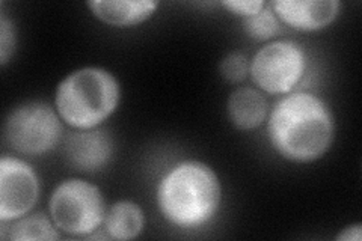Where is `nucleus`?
Wrapping results in <instances>:
<instances>
[{
  "label": "nucleus",
  "mask_w": 362,
  "mask_h": 241,
  "mask_svg": "<svg viewBox=\"0 0 362 241\" xmlns=\"http://www.w3.org/2000/svg\"><path fill=\"white\" fill-rule=\"evenodd\" d=\"M121 101L118 78L106 68L83 66L65 76L54 93V109L74 130H93L117 112Z\"/></svg>",
  "instance_id": "3"
},
{
  "label": "nucleus",
  "mask_w": 362,
  "mask_h": 241,
  "mask_svg": "<svg viewBox=\"0 0 362 241\" xmlns=\"http://www.w3.org/2000/svg\"><path fill=\"white\" fill-rule=\"evenodd\" d=\"M281 23L299 32L322 30L339 16L338 0H274L269 5Z\"/></svg>",
  "instance_id": "9"
},
{
  "label": "nucleus",
  "mask_w": 362,
  "mask_h": 241,
  "mask_svg": "<svg viewBox=\"0 0 362 241\" xmlns=\"http://www.w3.org/2000/svg\"><path fill=\"white\" fill-rule=\"evenodd\" d=\"M243 29L254 41L270 42L281 32V21L269 5L252 17L243 18Z\"/></svg>",
  "instance_id": "14"
},
{
  "label": "nucleus",
  "mask_w": 362,
  "mask_h": 241,
  "mask_svg": "<svg viewBox=\"0 0 362 241\" xmlns=\"http://www.w3.org/2000/svg\"><path fill=\"white\" fill-rule=\"evenodd\" d=\"M307 64V52L299 42L274 40L266 42L249 61V76L262 93L287 95L300 83Z\"/></svg>",
  "instance_id": "6"
},
{
  "label": "nucleus",
  "mask_w": 362,
  "mask_h": 241,
  "mask_svg": "<svg viewBox=\"0 0 362 241\" xmlns=\"http://www.w3.org/2000/svg\"><path fill=\"white\" fill-rule=\"evenodd\" d=\"M40 177L26 160L4 154L0 158V223L28 216L40 199Z\"/></svg>",
  "instance_id": "7"
},
{
  "label": "nucleus",
  "mask_w": 362,
  "mask_h": 241,
  "mask_svg": "<svg viewBox=\"0 0 362 241\" xmlns=\"http://www.w3.org/2000/svg\"><path fill=\"white\" fill-rule=\"evenodd\" d=\"M267 137L274 151L287 162L314 163L335 141L334 113L319 95L290 93L269 112Z\"/></svg>",
  "instance_id": "1"
},
{
  "label": "nucleus",
  "mask_w": 362,
  "mask_h": 241,
  "mask_svg": "<svg viewBox=\"0 0 362 241\" xmlns=\"http://www.w3.org/2000/svg\"><path fill=\"white\" fill-rule=\"evenodd\" d=\"M157 208L163 219L180 229L209 225L222 202L216 172L199 160H183L160 178L156 190Z\"/></svg>",
  "instance_id": "2"
},
{
  "label": "nucleus",
  "mask_w": 362,
  "mask_h": 241,
  "mask_svg": "<svg viewBox=\"0 0 362 241\" xmlns=\"http://www.w3.org/2000/svg\"><path fill=\"white\" fill-rule=\"evenodd\" d=\"M219 73L228 83L239 85L249 76V59L242 52H231L221 61Z\"/></svg>",
  "instance_id": "15"
},
{
  "label": "nucleus",
  "mask_w": 362,
  "mask_h": 241,
  "mask_svg": "<svg viewBox=\"0 0 362 241\" xmlns=\"http://www.w3.org/2000/svg\"><path fill=\"white\" fill-rule=\"evenodd\" d=\"M154 0H90L88 8L105 25L129 29L148 21L157 9Z\"/></svg>",
  "instance_id": "10"
},
{
  "label": "nucleus",
  "mask_w": 362,
  "mask_h": 241,
  "mask_svg": "<svg viewBox=\"0 0 362 241\" xmlns=\"http://www.w3.org/2000/svg\"><path fill=\"white\" fill-rule=\"evenodd\" d=\"M335 240H339V241H361L362 240V225L355 223V225H350V226L344 228L343 233L338 234L335 237Z\"/></svg>",
  "instance_id": "18"
},
{
  "label": "nucleus",
  "mask_w": 362,
  "mask_h": 241,
  "mask_svg": "<svg viewBox=\"0 0 362 241\" xmlns=\"http://www.w3.org/2000/svg\"><path fill=\"white\" fill-rule=\"evenodd\" d=\"M62 145L68 165L85 174H97L105 169L115 154L112 134L100 127L66 134Z\"/></svg>",
  "instance_id": "8"
},
{
  "label": "nucleus",
  "mask_w": 362,
  "mask_h": 241,
  "mask_svg": "<svg viewBox=\"0 0 362 241\" xmlns=\"http://www.w3.org/2000/svg\"><path fill=\"white\" fill-rule=\"evenodd\" d=\"M221 5L228 13L242 17V20L255 16L266 6V4L262 2V0H223Z\"/></svg>",
  "instance_id": "17"
},
{
  "label": "nucleus",
  "mask_w": 362,
  "mask_h": 241,
  "mask_svg": "<svg viewBox=\"0 0 362 241\" xmlns=\"http://www.w3.org/2000/svg\"><path fill=\"white\" fill-rule=\"evenodd\" d=\"M62 122L59 113L47 101H25L6 114L4 142L18 155H44L61 143Z\"/></svg>",
  "instance_id": "4"
},
{
  "label": "nucleus",
  "mask_w": 362,
  "mask_h": 241,
  "mask_svg": "<svg viewBox=\"0 0 362 241\" xmlns=\"http://www.w3.org/2000/svg\"><path fill=\"white\" fill-rule=\"evenodd\" d=\"M106 202L100 187L82 178H68L50 194L49 214L61 233L89 237L97 233L106 217Z\"/></svg>",
  "instance_id": "5"
},
{
  "label": "nucleus",
  "mask_w": 362,
  "mask_h": 241,
  "mask_svg": "<svg viewBox=\"0 0 362 241\" xmlns=\"http://www.w3.org/2000/svg\"><path fill=\"white\" fill-rule=\"evenodd\" d=\"M17 49V29L14 21L6 17L5 13L0 16V65L6 66L14 56Z\"/></svg>",
  "instance_id": "16"
},
{
  "label": "nucleus",
  "mask_w": 362,
  "mask_h": 241,
  "mask_svg": "<svg viewBox=\"0 0 362 241\" xmlns=\"http://www.w3.org/2000/svg\"><path fill=\"white\" fill-rule=\"evenodd\" d=\"M226 114L237 130L252 131L267 121L269 102L259 89L240 86L230 94L226 101Z\"/></svg>",
  "instance_id": "11"
},
{
  "label": "nucleus",
  "mask_w": 362,
  "mask_h": 241,
  "mask_svg": "<svg viewBox=\"0 0 362 241\" xmlns=\"http://www.w3.org/2000/svg\"><path fill=\"white\" fill-rule=\"evenodd\" d=\"M105 233L112 240H134L145 228V216L141 206L129 199L117 201L110 205L105 217Z\"/></svg>",
  "instance_id": "12"
},
{
  "label": "nucleus",
  "mask_w": 362,
  "mask_h": 241,
  "mask_svg": "<svg viewBox=\"0 0 362 241\" xmlns=\"http://www.w3.org/2000/svg\"><path fill=\"white\" fill-rule=\"evenodd\" d=\"M2 225V238L14 241H28V240H59V229L54 226L52 217L44 213H33L23 216L20 219L0 223Z\"/></svg>",
  "instance_id": "13"
}]
</instances>
